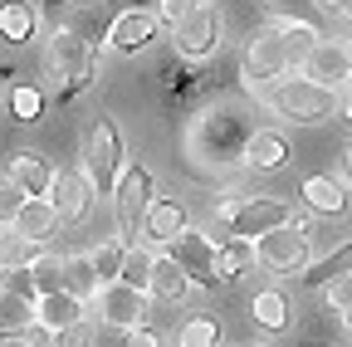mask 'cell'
Wrapping results in <instances>:
<instances>
[{"label":"cell","mask_w":352,"mask_h":347,"mask_svg":"<svg viewBox=\"0 0 352 347\" xmlns=\"http://www.w3.org/2000/svg\"><path fill=\"white\" fill-rule=\"evenodd\" d=\"M6 342H10V337H6V333H0V347H6Z\"/></svg>","instance_id":"cell-49"},{"label":"cell","mask_w":352,"mask_h":347,"mask_svg":"<svg viewBox=\"0 0 352 347\" xmlns=\"http://www.w3.org/2000/svg\"><path fill=\"white\" fill-rule=\"evenodd\" d=\"M118 279H122L127 289H142V293H147V284H152V254H147V249H138V245H127Z\"/></svg>","instance_id":"cell-30"},{"label":"cell","mask_w":352,"mask_h":347,"mask_svg":"<svg viewBox=\"0 0 352 347\" xmlns=\"http://www.w3.org/2000/svg\"><path fill=\"white\" fill-rule=\"evenodd\" d=\"M342 113H347V122H352V93H347V98H342Z\"/></svg>","instance_id":"cell-46"},{"label":"cell","mask_w":352,"mask_h":347,"mask_svg":"<svg viewBox=\"0 0 352 347\" xmlns=\"http://www.w3.org/2000/svg\"><path fill=\"white\" fill-rule=\"evenodd\" d=\"M30 279H34V293H59L64 289V259L59 254H34Z\"/></svg>","instance_id":"cell-29"},{"label":"cell","mask_w":352,"mask_h":347,"mask_svg":"<svg viewBox=\"0 0 352 347\" xmlns=\"http://www.w3.org/2000/svg\"><path fill=\"white\" fill-rule=\"evenodd\" d=\"M54 347H88V333H83V328H69V333L54 337Z\"/></svg>","instance_id":"cell-43"},{"label":"cell","mask_w":352,"mask_h":347,"mask_svg":"<svg viewBox=\"0 0 352 347\" xmlns=\"http://www.w3.org/2000/svg\"><path fill=\"white\" fill-rule=\"evenodd\" d=\"M191 10H196V0H162V20H166L171 30L182 25V20H186Z\"/></svg>","instance_id":"cell-39"},{"label":"cell","mask_w":352,"mask_h":347,"mask_svg":"<svg viewBox=\"0 0 352 347\" xmlns=\"http://www.w3.org/2000/svg\"><path fill=\"white\" fill-rule=\"evenodd\" d=\"M0 289H15V293H25V298H39V293H34V279H30V265L6 269V274H0Z\"/></svg>","instance_id":"cell-37"},{"label":"cell","mask_w":352,"mask_h":347,"mask_svg":"<svg viewBox=\"0 0 352 347\" xmlns=\"http://www.w3.org/2000/svg\"><path fill=\"white\" fill-rule=\"evenodd\" d=\"M64 15H69V0H44V20L54 30H64Z\"/></svg>","instance_id":"cell-42"},{"label":"cell","mask_w":352,"mask_h":347,"mask_svg":"<svg viewBox=\"0 0 352 347\" xmlns=\"http://www.w3.org/2000/svg\"><path fill=\"white\" fill-rule=\"evenodd\" d=\"M34 254H39V245H34V240H25L20 230L0 235V265H6V269H15V265H30Z\"/></svg>","instance_id":"cell-33"},{"label":"cell","mask_w":352,"mask_h":347,"mask_svg":"<svg viewBox=\"0 0 352 347\" xmlns=\"http://www.w3.org/2000/svg\"><path fill=\"white\" fill-rule=\"evenodd\" d=\"M64 289H69L74 298H94V293H98V269H94V259H88V254L64 259Z\"/></svg>","instance_id":"cell-24"},{"label":"cell","mask_w":352,"mask_h":347,"mask_svg":"<svg viewBox=\"0 0 352 347\" xmlns=\"http://www.w3.org/2000/svg\"><path fill=\"white\" fill-rule=\"evenodd\" d=\"M279 5V15H284V25H303V30H323V5L318 0H274Z\"/></svg>","instance_id":"cell-31"},{"label":"cell","mask_w":352,"mask_h":347,"mask_svg":"<svg viewBox=\"0 0 352 347\" xmlns=\"http://www.w3.org/2000/svg\"><path fill=\"white\" fill-rule=\"evenodd\" d=\"M245 161H250L254 171H279V166L289 161V142H284L279 133H250Z\"/></svg>","instance_id":"cell-20"},{"label":"cell","mask_w":352,"mask_h":347,"mask_svg":"<svg viewBox=\"0 0 352 347\" xmlns=\"http://www.w3.org/2000/svg\"><path fill=\"white\" fill-rule=\"evenodd\" d=\"M182 230H186V210L176 205L171 196H152V205H147V215H142V235H147L152 245H171Z\"/></svg>","instance_id":"cell-15"},{"label":"cell","mask_w":352,"mask_h":347,"mask_svg":"<svg viewBox=\"0 0 352 347\" xmlns=\"http://www.w3.org/2000/svg\"><path fill=\"white\" fill-rule=\"evenodd\" d=\"M44 69L59 78L54 103L64 108V103H74L88 83H94V45H88V39H78L74 30H54L50 54H44Z\"/></svg>","instance_id":"cell-3"},{"label":"cell","mask_w":352,"mask_h":347,"mask_svg":"<svg viewBox=\"0 0 352 347\" xmlns=\"http://www.w3.org/2000/svg\"><path fill=\"white\" fill-rule=\"evenodd\" d=\"M122 254H127L122 240H108V245H98V254H88V259H94V269H98V284H113V279H118Z\"/></svg>","instance_id":"cell-34"},{"label":"cell","mask_w":352,"mask_h":347,"mask_svg":"<svg viewBox=\"0 0 352 347\" xmlns=\"http://www.w3.org/2000/svg\"><path fill=\"white\" fill-rule=\"evenodd\" d=\"M78 318H83V298H74L69 289L39 293V303H34V323H44L50 333H69V328H78Z\"/></svg>","instance_id":"cell-16"},{"label":"cell","mask_w":352,"mask_h":347,"mask_svg":"<svg viewBox=\"0 0 352 347\" xmlns=\"http://www.w3.org/2000/svg\"><path fill=\"white\" fill-rule=\"evenodd\" d=\"M186 289H191V279L182 274V265H176L171 254H152V284H147V293L157 303H182Z\"/></svg>","instance_id":"cell-18"},{"label":"cell","mask_w":352,"mask_h":347,"mask_svg":"<svg viewBox=\"0 0 352 347\" xmlns=\"http://www.w3.org/2000/svg\"><path fill=\"white\" fill-rule=\"evenodd\" d=\"M333 303H338L342 323L352 328V279H333Z\"/></svg>","instance_id":"cell-38"},{"label":"cell","mask_w":352,"mask_h":347,"mask_svg":"<svg viewBox=\"0 0 352 347\" xmlns=\"http://www.w3.org/2000/svg\"><path fill=\"white\" fill-rule=\"evenodd\" d=\"M98 313L113 323V328H142L147 323V293L142 289H127L122 279H113V284H103L98 289Z\"/></svg>","instance_id":"cell-10"},{"label":"cell","mask_w":352,"mask_h":347,"mask_svg":"<svg viewBox=\"0 0 352 347\" xmlns=\"http://www.w3.org/2000/svg\"><path fill=\"white\" fill-rule=\"evenodd\" d=\"M303 201L314 205L318 215H338V210L347 205V201H342V186H338L333 177H308V181H303Z\"/></svg>","instance_id":"cell-26"},{"label":"cell","mask_w":352,"mask_h":347,"mask_svg":"<svg viewBox=\"0 0 352 347\" xmlns=\"http://www.w3.org/2000/svg\"><path fill=\"white\" fill-rule=\"evenodd\" d=\"M10 181H15L25 196H50L54 171H50V161H44L39 152H20V157H15V166H10Z\"/></svg>","instance_id":"cell-19"},{"label":"cell","mask_w":352,"mask_h":347,"mask_svg":"<svg viewBox=\"0 0 352 347\" xmlns=\"http://www.w3.org/2000/svg\"><path fill=\"white\" fill-rule=\"evenodd\" d=\"M0 34H6L10 45H25L34 34V10L25 0H6V5H0Z\"/></svg>","instance_id":"cell-25"},{"label":"cell","mask_w":352,"mask_h":347,"mask_svg":"<svg viewBox=\"0 0 352 347\" xmlns=\"http://www.w3.org/2000/svg\"><path fill=\"white\" fill-rule=\"evenodd\" d=\"M39 108H44L39 89H15V98H10V113H15V122H39Z\"/></svg>","instance_id":"cell-35"},{"label":"cell","mask_w":352,"mask_h":347,"mask_svg":"<svg viewBox=\"0 0 352 347\" xmlns=\"http://www.w3.org/2000/svg\"><path fill=\"white\" fill-rule=\"evenodd\" d=\"M347 274H352V245H342V249H333L328 259H318V265L303 274V284L323 289V284H333V279H347Z\"/></svg>","instance_id":"cell-27"},{"label":"cell","mask_w":352,"mask_h":347,"mask_svg":"<svg viewBox=\"0 0 352 347\" xmlns=\"http://www.w3.org/2000/svg\"><path fill=\"white\" fill-rule=\"evenodd\" d=\"M6 78H15V74H10V69H0V83H6Z\"/></svg>","instance_id":"cell-47"},{"label":"cell","mask_w":352,"mask_h":347,"mask_svg":"<svg viewBox=\"0 0 352 347\" xmlns=\"http://www.w3.org/2000/svg\"><path fill=\"white\" fill-rule=\"evenodd\" d=\"M54 225H59V210L50 205V196H25V205H20V215H15L10 230H20L25 240L44 245V240L54 235Z\"/></svg>","instance_id":"cell-17"},{"label":"cell","mask_w":352,"mask_h":347,"mask_svg":"<svg viewBox=\"0 0 352 347\" xmlns=\"http://www.w3.org/2000/svg\"><path fill=\"white\" fill-rule=\"evenodd\" d=\"M254 318H259L264 328H284V323H289V298H284L279 289L254 293Z\"/></svg>","instance_id":"cell-32"},{"label":"cell","mask_w":352,"mask_h":347,"mask_svg":"<svg viewBox=\"0 0 352 347\" xmlns=\"http://www.w3.org/2000/svg\"><path fill=\"white\" fill-rule=\"evenodd\" d=\"M254 254L270 269H303V259H308V230H303V221H284L274 230H264L254 240Z\"/></svg>","instance_id":"cell-7"},{"label":"cell","mask_w":352,"mask_h":347,"mask_svg":"<svg viewBox=\"0 0 352 347\" xmlns=\"http://www.w3.org/2000/svg\"><path fill=\"white\" fill-rule=\"evenodd\" d=\"M318 5H338V0H318Z\"/></svg>","instance_id":"cell-48"},{"label":"cell","mask_w":352,"mask_h":347,"mask_svg":"<svg viewBox=\"0 0 352 347\" xmlns=\"http://www.w3.org/2000/svg\"><path fill=\"white\" fill-rule=\"evenodd\" d=\"M176 347H220V323L210 313H196L182 323V333H176Z\"/></svg>","instance_id":"cell-28"},{"label":"cell","mask_w":352,"mask_h":347,"mask_svg":"<svg viewBox=\"0 0 352 347\" xmlns=\"http://www.w3.org/2000/svg\"><path fill=\"white\" fill-rule=\"evenodd\" d=\"M30 323H34V298L15 293V289H0V333H6V337H20Z\"/></svg>","instance_id":"cell-22"},{"label":"cell","mask_w":352,"mask_h":347,"mask_svg":"<svg viewBox=\"0 0 352 347\" xmlns=\"http://www.w3.org/2000/svg\"><path fill=\"white\" fill-rule=\"evenodd\" d=\"M215 45H220V15H215V5H201L196 0V10L176 25V49H182L186 59H201Z\"/></svg>","instance_id":"cell-11"},{"label":"cell","mask_w":352,"mask_h":347,"mask_svg":"<svg viewBox=\"0 0 352 347\" xmlns=\"http://www.w3.org/2000/svg\"><path fill=\"white\" fill-rule=\"evenodd\" d=\"M152 34H157V15L138 5V10H122V15L108 25V45H113L118 54H138Z\"/></svg>","instance_id":"cell-14"},{"label":"cell","mask_w":352,"mask_h":347,"mask_svg":"<svg viewBox=\"0 0 352 347\" xmlns=\"http://www.w3.org/2000/svg\"><path fill=\"white\" fill-rule=\"evenodd\" d=\"M308 39H318V34L303 30V25H284V30H264V34H254L250 49H245V83H250V89H259V83L279 78L303 49H314Z\"/></svg>","instance_id":"cell-1"},{"label":"cell","mask_w":352,"mask_h":347,"mask_svg":"<svg viewBox=\"0 0 352 347\" xmlns=\"http://www.w3.org/2000/svg\"><path fill=\"white\" fill-rule=\"evenodd\" d=\"M274 108L294 122H318L338 108V93L328 83H314V78H284L274 89Z\"/></svg>","instance_id":"cell-5"},{"label":"cell","mask_w":352,"mask_h":347,"mask_svg":"<svg viewBox=\"0 0 352 347\" xmlns=\"http://www.w3.org/2000/svg\"><path fill=\"white\" fill-rule=\"evenodd\" d=\"M338 10H342V15H347V20H352V0H338Z\"/></svg>","instance_id":"cell-44"},{"label":"cell","mask_w":352,"mask_h":347,"mask_svg":"<svg viewBox=\"0 0 352 347\" xmlns=\"http://www.w3.org/2000/svg\"><path fill=\"white\" fill-rule=\"evenodd\" d=\"M220 221L230 225V235L254 240V235H264V230L294 221V215H289L284 201H226V205H220Z\"/></svg>","instance_id":"cell-8"},{"label":"cell","mask_w":352,"mask_h":347,"mask_svg":"<svg viewBox=\"0 0 352 347\" xmlns=\"http://www.w3.org/2000/svg\"><path fill=\"white\" fill-rule=\"evenodd\" d=\"M186 89H191V74H186V69H176V64H171V69H166V93H171V98H182Z\"/></svg>","instance_id":"cell-40"},{"label":"cell","mask_w":352,"mask_h":347,"mask_svg":"<svg viewBox=\"0 0 352 347\" xmlns=\"http://www.w3.org/2000/svg\"><path fill=\"white\" fill-rule=\"evenodd\" d=\"M342 166H347V181H352V147H347V157H342Z\"/></svg>","instance_id":"cell-45"},{"label":"cell","mask_w":352,"mask_h":347,"mask_svg":"<svg viewBox=\"0 0 352 347\" xmlns=\"http://www.w3.org/2000/svg\"><path fill=\"white\" fill-rule=\"evenodd\" d=\"M171 259L182 265V274H186L191 284H206V289H215V284H220V274H215V245H210L206 235L182 230V235L171 240Z\"/></svg>","instance_id":"cell-9"},{"label":"cell","mask_w":352,"mask_h":347,"mask_svg":"<svg viewBox=\"0 0 352 347\" xmlns=\"http://www.w3.org/2000/svg\"><path fill=\"white\" fill-rule=\"evenodd\" d=\"M245 122L240 113L230 108H210L191 122V157H201L206 166H230V161H245Z\"/></svg>","instance_id":"cell-2"},{"label":"cell","mask_w":352,"mask_h":347,"mask_svg":"<svg viewBox=\"0 0 352 347\" xmlns=\"http://www.w3.org/2000/svg\"><path fill=\"white\" fill-rule=\"evenodd\" d=\"M20 205H25V191L15 181H0V225H15Z\"/></svg>","instance_id":"cell-36"},{"label":"cell","mask_w":352,"mask_h":347,"mask_svg":"<svg viewBox=\"0 0 352 347\" xmlns=\"http://www.w3.org/2000/svg\"><path fill=\"white\" fill-rule=\"evenodd\" d=\"M308 78L314 83H347L352 78V45H342V39H318L314 49H308Z\"/></svg>","instance_id":"cell-12"},{"label":"cell","mask_w":352,"mask_h":347,"mask_svg":"<svg viewBox=\"0 0 352 347\" xmlns=\"http://www.w3.org/2000/svg\"><path fill=\"white\" fill-rule=\"evenodd\" d=\"M108 15H103V0H88V5H74L69 0V15H64V30H74L78 39H88V45H94V39H103L108 34Z\"/></svg>","instance_id":"cell-21"},{"label":"cell","mask_w":352,"mask_h":347,"mask_svg":"<svg viewBox=\"0 0 352 347\" xmlns=\"http://www.w3.org/2000/svg\"><path fill=\"white\" fill-rule=\"evenodd\" d=\"M50 191H54V196H50V205L59 210V221H69V225L88 221V205H94V186H88L83 171H59Z\"/></svg>","instance_id":"cell-13"},{"label":"cell","mask_w":352,"mask_h":347,"mask_svg":"<svg viewBox=\"0 0 352 347\" xmlns=\"http://www.w3.org/2000/svg\"><path fill=\"white\" fill-rule=\"evenodd\" d=\"M83 177L94 186V196H108L122 177V137L108 117H98L88 127V147H83Z\"/></svg>","instance_id":"cell-4"},{"label":"cell","mask_w":352,"mask_h":347,"mask_svg":"<svg viewBox=\"0 0 352 347\" xmlns=\"http://www.w3.org/2000/svg\"><path fill=\"white\" fill-rule=\"evenodd\" d=\"M118 240L122 245H132L138 240V230H142V215H147V205H152V177H147V166H122V177H118Z\"/></svg>","instance_id":"cell-6"},{"label":"cell","mask_w":352,"mask_h":347,"mask_svg":"<svg viewBox=\"0 0 352 347\" xmlns=\"http://www.w3.org/2000/svg\"><path fill=\"white\" fill-rule=\"evenodd\" d=\"M122 347H162V337L142 323V328H127V342H122Z\"/></svg>","instance_id":"cell-41"},{"label":"cell","mask_w":352,"mask_h":347,"mask_svg":"<svg viewBox=\"0 0 352 347\" xmlns=\"http://www.w3.org/2000/svg\"><path fill=\"white\" fill-rule=\"evenodd\" d=\"M254 259V240H245V235H230L226 245L215 249V274H220V284L226 279H240V269Z\"/></svg>","instance_id":"cell-23"}]
</instances>
